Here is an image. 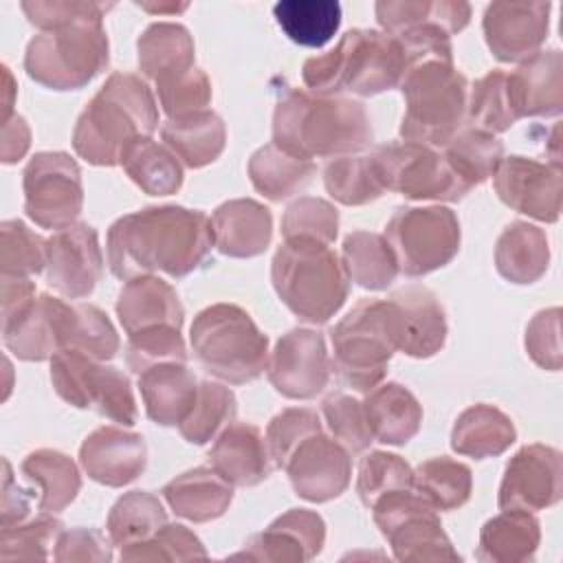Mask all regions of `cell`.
Wrapping results in <instances>:
<instances>
[{
	"label": "cell",
	"mask_w": 563,
	"mask_h": 563,
	"mask_svg": "<svg viewBox=\"0 0 563 563\" xmlns=\"http://www.w3.org/2000/svg\"><path fill=\"white\" fill-rule=\"evenodd\" d=\"M213 246L211 218L200 209L156 205L117 218L106 238L110 273L117 279L163 273L187 277Z\"/></svg>",
	"instance_id": "cell-1"
},
{
	"label": "cell",
	"mask_w": 563,
	"mask_h": 563,
	"mask_svg": "<svg viewBox=\"0 0 563 563\" xmlns=\"http://www.w3.org/2000/svg\"><path fill=\"white\" fill-rule=\"evenodd\" d=\"M374 141L369 114L361 101L319 97L282 84L275 90L273 143L288 154L314 161L361 154Z\"/></svg>",
	"instance_id": "cell-2"
},
{
	"label": "cell",
	"mask_w": 563,
	"mask_h": 563,
	"mask_svg": "<svg viewBox=\"0 0 563 563\" xmlns=\"http://www.w3.org/2000/svg\"><path fill=\"white\" fill-rule=\"evenodd\" d=\"M158 128L152 88L134 73H112L77 117L73 147L97 167L121 165L123 152Z\"/></svg>",
	"instance_id": "cell-3"
},
{
	"label": "cell",
	"mask_w": 563,
	"mask_h": 563,
	"mask_svg": "<svg viewBox=\"0 0 563 563\" xmlns=\"http://www.w3.org/2000/svg\"><path fill=\"white\" fill-rule=\"evenodd\" d=\"M405 66V51L394 35L376 29H350L332 51L303 62L301 79L319 97H339L341 92L374 97L398 88Z\"/></svg>",
	"instance_id": "cell-4"
},
{
	"label": "cell",
	"mask_w": 563,
	"mask_h": 563,
	"mask_svg": "<svg viewBox=\"0 0 563 563\" xmlns=\"http://www.w3.org/2000/svg\"><path fill=\"white\" fill-rule=\"evenodd\" d=\"M271 282L282 303L312 325L328 323L350 295L341 257L312 238H284L271 262Z\"/></svg>",
	"instance_id": "cell-5"
},
{
	"label": "cell",
	"mask_w": 563,
	"mask_h": 563,
	"mask_svg": "<svg viewBox=\"0 0 563 563\" xmlns=\"http://www.w3.org/2000/svg\"><path fill=\"white\" fill-rule=\"evenodd\" d=\"M402 321L394 299H361L330 330L332 372L339 383L367 394L383 383L391 356L400 350Z\"/></svg>",
	"instance_id": "cell-6"
},
{
	"label": "cell",
	"mask_w": 563,
	"mask_h": 563,
	"mask_svg": "<svg viewBox=\"0 0 563 563\" xmlns=\"http://www.w3.org/2000/svg\"><path fill=\"white\" fill-rule=\"evenodd\" d=\"M398 88L405 99L400 141L444 147L462 130L471 86L453 59L429 57L411 64Z\"/></svg>",
	"instance_id": "cell-7"
},
{
	"label": "cell",
	"mask_w": 563,
	"mask_h": 563,
	"mask_svg": "<svg viewBox=\"0 0 563 563\" xmlns=\"http://www.w3.org/2000/svg\"><path fill=\"white\" fill-rule=\"evenodd\" d=\"M189 343L198 365L229 385H246L266 372L268 336L235 303H211L189 325Z\"/></svg>",
	"instance_id": "cell-8"
},
{
	"label": "cell",
	"mask_w": 563,
	"mask_h": 563,
	"mask_svg": "<svg viewBox=\"0 0 563 563\" xmlns=\"http://www.w3.org/2000/svg\"><path fill=\"white\" fill-rule=\"evenodd\" d=\"M110 62V42L103 18H84L73 24L40 31L24 53L26 75L57 92L79 90L99 77Z\"/></svg>",
	"instance_id": "cell-9"
},
{
	"label": "cell",
	"mask_w": 563,
	"mask_h": 563,
	"mask_svg": "<svg viewBox=\"0 0 563 563\" xmlns=\"http://www.w3.org/2000/svg\"><path fill=\"white\" fill-rule=\"evenodd\" d=\"M48 361L53 389L64 402L92 409L123 427L136 424L139 409L128 374L75 347L59 350Z\"/></svg>",
	"instance_id": "cell-10"
},
{
	"label": "cell",
	"mask_w": 563,
	"mask_h": 563,
	"mask_svg": "<svg viewBox=\"0 0 563 563\" xmlns=\"http://www.w3.org/2000/svg\"><path fill=\"white\" fill-rule=\"evenodd\" d=\"M398 273L424 277L444 268L460 251L462 229L455 211L442 205L398 207L385 224Z\"/></svg>",
	"instance_id": "cell-11"
},
{
	"label": "cell",
	"mask_w": 563,
	"mask_h": 563,
	"mask_svg": "<svg viewBox=\"0 0 563 563\" xmlns=\"http://www.w3.org/2000/svg\"><path fill=\"white\" fill-rule=\"evenodd\" d=\"M385 191L407 200L457 202L473 187L451 167L438 147L411 141H387L372 152Z\"/></svg>",
	"instance_id": "cell-12"
},
{
	"label": "cell",
	"mask_w": 563,
	"mask_h": 563,
	"mask_svg": "<svg viewBox=\"0 0 563 563\" xmlns=\"http://www.w3.org/2000/svg\"><path fill=\"white\" fill-rule=\"evenodd\" d=\"M380 534L387 539L398 561H462L451 539L442 530L435 508L413 488L383 495L372 508Z\"/></svg>",
	"instance_id": "cell-13"
},
{
	"label": "cell",
	"mask_w": 563,
	"mask_h": 563,
	"mask_svg": "<svg viewBox=\"0 0 563 563\" xmlns=\"http://www.w3.org/2000/svg\"><path fill=\"white\" fill-rule=\"evenodd\" d=\"M22 189L24 211L42 229H66L84 209L81 169L66 152H35L22 172Z\"/></svg>",
	"instance_id": "cell-14"
},
{
	"label": "cell",
	"mask_w": 563,
	"mask_h": 563,
	"mask_svg": "<svg viewBox=\"0 0 563 563\" xmlns=\"http://www.w3.org/2000/svg\"><path fill=\"white\" fill-rule=\"evenodd\" d=\"M332 374L325 336L312 328H292L282 334L268 354L266 376L277 394L290 400L319 396Z\"/></svg>",
	"instance_id": "cell-15"
},
{
	"label": "cell",
	"mask_w": 563,
	"mask_h": 563,
	"mask_svg": "<svg viewBox=\"0 0 563 563\" xmlns=\"http://www.w3.org/2000/svg\"><path fill=\"white\" fill-rule=\"evenodd\" d=\"M563 497V455L534 442L521 446L506 464L497 493L501 510H545Z\"/></svg>",
	"instance_id": "cell-16"
},
{
	"label": "cell",
	"mask_w": 563,
	"mask_h": 563,
	"mask_svg": "<svg viewBox=\"0 0 563 563\" xmlns=\"http://www.w3.org/2000/svg\"><path fill=\"white\" fill-rule=\"evenodd\" d=\"M103 275V253L97 229L75 222L53 231L46 240V284L62 297L84 299L92 295Z\"/></svg>",
	"instance_id": "cell-17"
},
{
	"label": "cell",
	"mask_w": 563,
	"mask_h": 563,
	"mask_svg": "<svg viewBox=\"0 0 563 563\" xmlns=\"http://www.w3.org/2000/svg\"><path fill=\"white\" fill-rule=\"evenodd\" d=\"M75 303L40 292L24 310L2 319V343L20 361H46L70 347Z\"/></svg>",
	"instance_id": "cell-18"
},
{
	"label": "cell",
	"mask_w": 563,
	"mask_h": 563,
	"mask_svg": "<svg viewBox=\"0 0 563 563\" xmlns=\"http://www.w3.org/2000/svg\"><path fill=\"white\" fill-rule=\"evenodd\" d=\"M497 198L539 222H556L561 216V167L530 156H504L493 174Z\"/></svg>",
	"instance_id": "cell-19"
},
{
	"label": "cell",
	"mask_w": 563,
	"mask_h": 563,
	"mask_svg": "<svg viewBox=\"0 0 563 563\" xmlns=\"http://www.w3.org/2000/svg\"><path fill=\"white\" fill-rule=\"evenodd\" d=\"M550 2H490L484 9L482 31L495 59L510 64L539 53L550 33Z\"/></svg>",
	"instance_id": "cell-20"
},
{
	"label": "cell",
	"mask_w": 563,
	"mask_h": 563,
	"mask_svg": "<svg viewBox=\"0 0 563 563\" xmlns=\"http://www.w3.org/2000/svg\"><path fill=\"white\" fill-rule=\"evenodd\" d=\"M284 471L297 497L310 504H325L347 490L352 457L345 446L321 431L297 446Z\"/></svg>",
	"instance_id": "cell-21"
},
{
	"label": "cell",
	"mask_w": 563,
	"mask_h": 563,
	"mask_svg": "<svg viewBox=\"0 0 563 563\" xmlns=\"http://www.w3.org/2000/svg\"><path fill=\"white\" fill-rule=\"evenodd\" d=\"M325 543V521L308 508H290L273 519L262 532L251 534L244 548L231 559L264 563H306L312 561Z\"/></svg>",
	"instance_id": "cell-22"
},
{
	"label": "cell",
	"mask_w": 563,
	"mask_h": 563,
	"mask_svg": "<svg viewBox=\"0 0 563 563\" xmlns=\"http://www.w3.org/2000/svg\"><path fill=\"white\" fill-rule=\"evenodd\" d=\"M79 464L92 482L121 488L143 475L147 466V444L141 433L103 424L81 442Z\"/></svg>",
	"instance_id": "cell-23"
},
{
	"label": "cell",
	"mask_w": 563,
	"mask_h": 563,
	"mask_svg": "<svg viewBox=\"0 0 563 563\" xmlns=\"http://www.w3.org/2000/svg\"><path fill=\"white\" fill-rule=\"evenodd\" d=\"M508 97L517 119H550L563 112V55L539 51L508 75Z\"/></svg>",
	"instance_id": "cell-24"
},
{
	"label": "cell",
	"mask_w": 563,
	"mask_h": 563,
	"mask_svg": "<svg viewBox=\"0 0 563 563\" xmlns=\"http://www.w3.org/2000/svg\"><path fill=\"white\" fill-rule=\"evenodd\" d=\"M207 460L218 475L240 488L262 484L275 466L260 427L235 420L216 438Z\"/></svg>",
	"instance_id": "cell-25"
},
{
	"label": "cell",
	"mask_w": 563,
	"mask_h": 563,
	"mask_svg": "<svg viewBox=\"0 0 563 563\" xmlns=\"http://www.w3.org/2000/svg\"><path fill=\"white\" fill-rule=\"evenodd\" d=\"M213 246L235 260L262 255L273 240V213L253 198H233L211 213Z\"/></svg>",
	"instance_id": "cell-26"
},
{
	"label": "cell",
	"mask_w": 563,
	"mask_h": 563,
	"mask_svg": "<svg viewBox=\"0 0 563 563\" xmlns=\"http://www.w3.org/2000/svg\"><path fill=\"white\" fill-rule=\"evenodd\" d=\"M114 310L125 334L156 325L183 328L185 321V308L176 288L158 275L128 279L119 290Z\"/></svg>",
	"instance_id": "cell-27"
},
{
	"label": "cell",
	"mask_w": 563,
	"mask_h": 563,
	"mask_svg": "<svg viewBox=\"0 0 563 563\" xmlns=\"http://www.w3.org/2000/svg\"><path fill=\"white\" fill-rule=\"evenodd\" d=\"M389 299L396 301L402 321V341L398 352L411 358L435 356L444 347L449 334L446 314L435 292L427 286L411 284L391 292Z\"/></svg>",
	"instance_id": "cell-28"
},
{
	"label": "cell",
	"mask_w": 563,
	"mask_h": 563,
	"mask_svg": "<svg viewBox=\"0 0 563 563\" xmlns=\"http://www.w3.org/2000/svg\"><path fill=\"white\" fill-rule=\"evenodd\" d=\"M145 416L158 427H178L198 398L200 380L187 363H161L139 374Z\"/></svg>",
	"instance_id": "cell-29"
},
{
	"label": "cell",
	"mask_w": 563,
	"mask_h": 563,
	"mask_svg": "<svg viewBox=\"0 0 563 563\" xmlns=\"http://www.w3.org/2000/svg\"><path fill=\"white\" fill-rule=\"evenodd\" d=\"M161 493L172 512L191 523L222 517L233 501V486L211 466H196L176 475Z\"/></svg>",
	"instance_id": "cell-30"
},
{
	"label": "cell",
	"mask_w": 563,
	"mask_h": 563,
	"mask_svg": "<svg viewBox=\"0 0 563 563\" xmlns=\"http://www.w3.org/2000/svg\"><path fill=\"white\" fill-rule=\"evenodd\" d=\"M363 407L376 442L402 446L420 431L422 405L411 389L396 380H387L369 389Z\"/></svg>",
	"instance_id": "cell-31"
},
{
	"label": "cell",
	"mask_w": 563,
	"mask_h": 563,
	"mask_svg": "<svg viewBox=\"0 0 563 563\" xmlns=\"http://www.w3.org/2000/svg\"><path fill=\"white\" fill-rule=\"evenodd\" d=\"M550 266V244L543 229L512 220L504 227L495 242V268L497 273L517 286L539 282Z\"/></svg>",
	"instance_id": "cell-32"
},
{
	"label": "cell",
	"mask_w": 563,
	"mask_h": 563,
	"mask_svg": "<svg viewBox=\"0 0 563 563\" xmlns=\"http://www.w3.org/2000/svg\"><path fill=\"white\" fill-rule=\"evenodd\" d=\"M517 440L515 422L495 405L477 402L466 407L453 422L451 449L473 460L497 457Z\"/></svg>",
	"instance_id": "cell-33"
},
{
	"label": "cell",
	"mask_w": 563,
	"mask_h": 563,
	"mask_svg": "<svg viewBox=\"0 0 563 563\" xmlns=\"http://www.w3.org/2000/svg\"><path fill=\"white\" fill-rule=\"evenodd\" d=\"M541 543V523L528 510H501L479 530L475 559L488 563L532 561Z\"/></svg>",
	"instance_id": "cell-34"
},
{
	"label": "cell",
	"mask_w": 563,
	"mask_h": 563,
	"mask_svg": "<svg viewBox=\"0 0 563 563\" xmlns=\"http://www.w3.org/2000/svg\"><path fill=\"white\" fill-rule=\"evenodd\" d=\"M161 139L185 167L200 169L224 152L227 128L213 110H200L189 117L167 119L161 125Z\"/></svg>",
	"instance_id": "cell-35"
},
{
	"label": "cell",
	"mask_w": 563,
	"mask_h": 563,
	"mask_svg": "<svg viewBox=\"0 0 563 563\" xmlns=\"http://www.w3.org/2000/svg\"><path fill=\"white\" fill-rule=\"evenodd\" d=\"M374 13L389 35L422 26H438L446 35H455L471 22V4L462 0H380L374 4Z\"/></svg>",
	"instance_id": "cell-36"
},
{
	"label": "cell",
	"mask_w": 563,
	"mask_h": 563,
	"mask_svg": "<svg viewBox=\"0 0 563 563\" xmlns=\"http://www.w3.org/2000/svg\"><path fill=\"white\" fill-rule=\"evenodd\" d=\"M194 37L178 22H152L136 40L139 70L152 81L194 68Z\"/></svg>",
	"instance_id": "cell-37"
},
{
	"label": "cell",
	"mask_w": 563,
	"mask_h": 563,
	"mask_svg": "<svg viewBox=\"0 0 563 563\" xmlns=\"http://www.w3.org/2000/svg\"><path fill=\"white\" fill-rule=\"evenodd\" d=\"M22 475L40 488V512H62L81 490V475L73 457L57 449H35L22 464Z\"/></svg>",
	"instance_id": "cell-38"
},
{
	"label": "cell",
	"mask_w": 563,
	"mask_h": 563,
	"mask_svg": "<svg viewBox=\"0 0 563 563\" xmlns=\"http://www.w3.org/2000/svg\"><path fill=\"white\" fill-rule=\"evenodd\" d=\"M246 169L255 191L273 202H282L301 191L317 172L314 161L297 158L273 141L251 154Z\"/></svg>",
	"instance_id": "cell-39"
},
{
	"label": "cell",
	"mask_w": 563,
	"mask_h": 563,
	"mask_svg": "<svg viewBox=\"0 0 563 563\" xmlns=\"http://www.w3.org/2000/svg\"><path fill=\"white\" fill-rule=\"evenodd\" d=\"M341 264L356 286L365 290H385L398 277V264L385 235L372 231H352L341 246Z\"/></svg>",
	"instance_id": "cell-40"
},
{
	"label": "cell",
	"mask_w": 563,
	"mask_h": 563,
	"mask_svg": "<svg viewBox=\"0 0 563 563\" xmlns=\"http://www.w3.org/2000/svg\"><path fill=\"white\" fill-rule=\"evenodd\" d=\"M121 167L130 180L147 196H172L183 187V163L152 136L136 139L121 156Z\"/></svg>",
	"instance_id": "cell-41"
},
{
	"label": "cell",
	"mask_w": 563,
	"mask_h": 563,
	"mask_svg": "<svg viewBox=\"0 0 563 563\" xmlns=\"http://www.w3.org/2000/svg\"><path fill=\"white\" fill-rule=\"evenodd\" d=\"M273 15L290 42L321 48L339 31L343 11L336 0H282L273 7Z\"/></svg>",
	"instance_id": "cell-42"
},
{
	"label": "cell",
	"mask_w": 563,
	"mask_h": 563,
	"mask_svg": "<svg viewBox=\"0 0 563 563\" xmlns=\"http://www.w3.org/2000/svg\"><path fill=\"white\" fill-rule=\"evenodd\" d=\"M413 490L438 512L457 510L471 499L473 473L453 457H429L413 468Z\"/></svg>",
	"instance_id": "cell-43"
},
{
	"label": "cell",
	"mask_w": 563,
	"mask_h": 563,
	"mask_svg": "<svg viewBox=\"0 0 563 563\" xmlns=\"http://www.w3.org/2000/svg\"><path fill=\"white\" fill-rule=\"evenodd\" d=\"M167 523L161 499L150 490L123 493L110 508L106 532L114 548H128L150 539Z\"/></svg>",
	"instance_id": "cell-44"
},
{
	"label": "cell",
	"mask_w": 563,
	"mask_h": 563,
	"mask_svg": "<svg viewBox=\"0 0 563 563\" xmlns=\"http://www.w3.org/2000/svg\"><path fill=\"white\" fill-rule=\"evenodd\" d=\"M323 185L330 198L345 207H361L378 200L385 194L372 154H347L332 158L323 167Z\"/></svg>",
	"instance_id": "cell-45"
},
{
	"label": "cell",
	"mask_w": 563,
	"mask_h": 563,
	"mask_svg": "<svg viewBox=\"0 0 563 563\" xmlns=\"http://www.w3.org/2000/svg\"><path fill=\"white\" fill-rule=\"evenodd\" d=\"M235 413L238 400L227 385L216 380H200L194 409L178 424V431L189 444L202 446L216 440L235 420Z\"/></svg>",
	"instance_id": "cell-46"
},
{
	"label": "cell",
	"mask_w": 563,
	"mask_h": 563,
	"mask_svg": "<svg viewBox=\"0 0 563 563\" xmlns=\"http://www.w3.org/2000/svg\"><path fill=\"white\" fill-rule=\"evenodd\" d=\"M442 154L464 183L477 187L486 183L499 167L504 158V143L490 132L466 128L444 145Z\"/></svg>",
	"instance_id": "cell-47"
},
{
	"label": "cell",
	"mask_w": 563,
	"mask_h": 563,
	"mask_svg": "<svg viewBox=\"0 0 563 563\" xmlns=\"http://www.w3.org/2000/svg\"><path fill=\"white\" fill-rule=\"evenodd\" d=\"M466 119L473 123L471 128L490 134H501L519 121L508 97V73L488 70L468 88Z\"/></svg>",
	"instance_id": "cell-48"
},
{
	"label": "cell",
	"mask_w": 563,
	"mask_h": 563,
	"mask_svg": "<svg viewBox=\"0 0 563 563\" xmlns=\"http://www.w3.org/2000/svg\"><path fill=\"white\" fill-rule=\"evenodd\" d=\"M413 488V468L389 451H369L358 462L356 495L365 508H372L383 495Z\"/></svg>",
	"instance_id": "cell-49"
},
{
	"label": "cell",
	"mask_w": 563,
	"mask_h": 563,
	"mask_svg": "<svg viewBox=\"0 0 563 563\" xmlns=\"http://www.w3.org/2000/svg\"><path fill=\"white\" fill-rule=\"evenodd\" d=\"M64 523L51 512H42L31 521H22L0 530V561H44L51 556Z\"/></svg>",
	"instance_id": "cell-50"
},
{
	"label": "cell",
	"mask_w": 563,
	"mask_h": 563,
	"mask_svg": "<svg viewBox=\"0 0 563 563\" xmlns=\"http://www.w3.org/2000/svg\"><path fill=\"white\" fill-rule=\"evenodd\" d=\"M323 420L332 433V438L345 446L350 455H358L369 449L374 442L365 407L350 394L334 391L321 400Z\"/></svg>",
	"instance_id": "cell-51"
},
{
	"label": "cell",
	"mask_w": 563,
	"mask_h": 563,
	"mask_svg": "<svg viewBox=\"0 0 563 563\" xmlns=\"http://www.w3.org/2000/svg\"><path fill=\"white\" fill-rule=\"evenodd\" d=\"M125 361L134 374L161 363H187V345L180 328L156 325L128 334Z\"/></svg>",
	"instance_id": "cell-52"
},
{
	"label": "cell",
	"mask_w": 563,
	"mask_h": 563,
	"mask_svg": "<svg viewBox=\"0 0 563 563\" xmlns=\"http://www.w3.org/2000/svg\"><path fill=\"white\" fill-rule=\"evenodd\" d=\"M121 561H191L207 559L202 541L183 523H165L150 539L121 548Z\"/></svg>",
	"instance_id": "cell-53"
},
{
	"label": "cell",
	"mask_w": 563,
	"mask_h": 563,
	"mask_svg": "<svg viewBox=\"0 0 563 563\" xmlns=\"http://www.w3.org/2000/svg\"><path fill=\"white\" fill-rule=\"evenodd\" d=\"M321 431H323V424L314 409L288 407L275 413L266 424V433H264L273 464L284 471V466L288 464L297 446L306 442L310 435Z\"/></svg>",
	"instance_id": "cell-54"
},
{
	"label": "cell",
	"mask_w": 563,
	"mask_h": 563,
	"mask_svg": "<svg viewBox=\"0 0 563 563\" xmlns=\"http://www.w3.org/2000/svg\"><path fill=\"white\" fill-rule=\"evenodd\" d=\"M2 233V275L33 277L46 268V240L31 231L22 220H4Z\"/></svg>",
	"instance_id": "cell-55"
},
{
	"label": "cell",
	"mask_w": 563,
	"mask_h": 563,
	"mask_svg": "<svg viewBox=\"0 0 563 563\" xmlns=\"http://www.w3.org/2000/svg\"><path fill=\"white\" fill-rule=\"evenodd\" d=\"M339 233V211L332 202L314 196L292 200L282 216L284 238H312L332 244Z\"/></svg>",
	"instance_id": "cell-56"
},
{
	"label": "cell",
	"mask_w": 563,
	"mask_h": 563,
	"mask_svg": "<svg viewBox=\"0 0 563 563\" xmlns=\"http://www.w3.org/2000/svg\"><path fill=\"white\" fill-rule=\"evenodd\" d=\"M154 84L167 119L189 117L194 112L207 110V106L211 103V81L207 73L198 66L178 75L156 79Z\"/></svg>",
	"instance_id": "cell-57"
},
{
	"label": "cell",
	"mask_w": 563,
	"mask_h": 563,
	"mask_svg": "<svg viewBox=\"0 0 563 563\" xmlns=\"http://www.w3.org/2000/svg\"><path fill=\"white\" fill-rule=\"evenodd\" d=\"M112 2H95V0H24L20 9L26 20L40 31H53L66 24H73L84 18H106L112 9Z\"/></svg>",
	"instance_id": "cell-58"
},
{
	"label": "cell",
	"mask_w": 563,
	"mask_h": 563,
	"mask_svg": "<svg viewBox=\"0 0 563 563\" xmlns=\"http://www.w3.org/2000/svg\"><path fill=\"white\" fill-rule=\"evenodd\" d=\"M523 345L532 363L541 369L559 372L561 369V308L539 310L526 325Z\"/></svg>",
	"instance_id": "cell-59"
},
{
	"label": "cell",
	"mask_w": 563,
	"mask_h": 563,
	"mask_svg": "<svg viewBox=\"0 0 563 563\" xmlns=\"http://www.w3.org/2000/svg\"><path fill=\"white\" fill-rule=\"evenodd\" d=\"M112 541L97 528L62 530L53 559L59 563L73 561H112Z\"/></svg>",
	"instance_id": "cell-60"
},
{
	"label": "cell",
	"mask_w": 563,
	"mask_h": 563,
	"mask_svg": "<svg viewBox=\"0 0 563 563\" xmlns=\"http://www.w3.org/2000/svg\"><path fill=\"white\" fill-rule=\"evenodd\" d=\"M31 512V495L20 488L13 479V471L9 460H4V477H2V497H0V526L9 528L22 523Z\"/></svg>",
	"instance_id": "cell-61"
},
{
	"label": "cell",
	"mask_w": 563,
	"mask_h": 563,
	"mask_svg": "<svg viewBox=\"0 0 563 563\" xmlns=\"http://www.w3.org/2000/svg\"><path fill=\"white\" fill-rule=\"evenodd\" d=\"M31 145V130L24 117L13 114L2 121V145H0V161L4 165H13L29 152Z\"/></svg>",
	"instance_id": "cell-62"
},
{
	"label": "cell",
	"mask_w": 563,
	"mask_h": 563,
	"mask_svg": "<svg viewBox=\"0 0 563 563\" xmlns=\"http://www.w3.org/2000/svg\"><path fill=\"white\" fill-rule=\"evenodd\" d=\"M136 7H141L143 11L147 13H169V15H176V13H183L189 2H134Z\"/></svg>",
	"instance_id": "cell-63"
},
{
	"label": "cell",
	"mask_w": 563,
	"mask_h": 563,
	"mask_svg": "<svg viewBox=\"0 0 563 563\" xmlns=\"http://www.w3.org/2000/svg\"><path fill=\"white\" fill-rule=\"evenodd\" d=\"M2 75H4V114L2 121L13 117V95H15V84H13V75L9 70V66H2Z\"/></svg>",
	"instance_id": "cell-64"
}]
</instances>
